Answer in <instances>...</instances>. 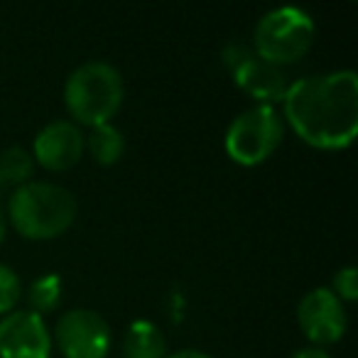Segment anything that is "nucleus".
Wrapping results in <instances>:
<instances>
[{
    "instance_id": "f257e3e1",
    "label": "nucleus",
    "mask_w": 358,
    "mask_h": 358,
    "mask_svg": "<svg viewBox=\"0 0 358 358\" xmlns=\"http://www.w3.org/2000/svg\"><path fill=\"white\" fill-rule=\"evenodd\" d=\"M282 103L292 130L312 148L343 150L358 133V76L351 69L294 81Z\"/></svg>"
},
{
    "instance_id": "f03ea898",
    "label": "nucleus",
    "mask_w": 358,
    "mask_h": 358,
    "mask_svg": "<svg viewBox=\"0 0 358 358\" xmlns=\"http://www.w3.org/2000/svg\"><path fill=\"white\" fill-rule=\"evenodd\" d=\"M8 216L20 236L50 241L62 236L76 219V199L69 189L50 182H27L13 192Z\"/></svg>"
},
{
    "instance_id": "7ed1b4c3",
    "label": "nucleus",
    "mask_w": 358,
    "mask_h": 358,
    "mask_svg": "<svg viewBox=\"0 0 358 358\" xmlns=\"http://www.w3.org/2000/svg\"><path fill=\"white\" fill-rule=\"evenodd\" d=\"M64 103L81 125H106L123 103V79L106 62H86L66 79Z\"/></svg>"
},
{
    "instance_id": "20e7f679",
    "label": "nucleus",
    "mask_w": 358,
    "mask_h": 358,
    "mask_svg": "<svg viewBox=\"0 0 358 358\" xmlns=\"http://www.w3.org/2000/svg\"><path fill=\"white\" fill-rule=\"evenodd\" d=\"M314 35V20L299 8L270 10L255 27V57L275 66L292 64L309 52Z\"/></svg>"
},
{
    "instance_id": "39448f33",
    "label": "nucleus",
    "mask_w": 358,
    "mask_h": 358,
    "mask_svg": "<svg viewBox=\"0 0 358 358\" xmlns=\"http://www.w3.org/2000/svg\"><path fill=\"white\" fill-rule=\"evenodd\" d=\"M282 120L273 106H255L241 113L226 133V152L243 167L265 162L282 143Z\"/></svg>"
},
{
    "instance_id": "423d86ee",
    "label": "nucleus",
    "mask_w": 358,
    "mask_h": 358,
    "mask_svg": "<svg viewBox=\"0 0 358 358\" xmlns=\"http://www.w3.org/2000/svg\"><path fill=\"white\" fill-rule=\"evenodd\" d=\"M55 338L66 358H106L110 348V327L91 309H74L57 322Z\"/></svg>"
},
{
    "instance_id": "0eeeda50",
    "label": "nucleus",
    "mask_w": 358,
    "mask_h": 358,
    "mask_svg": "<svg viewBox=\"0 0 358 358\" xmlns=\"http://www.w3.org/2000/svg\"><path fill=\"white\" fill-rule=\"evenodd\" d=\"M52 336L42 317L30 309L0 319V358H50Z\"/></svg>"
},
{
    "instance_id": "6e6552de",
    "label": "nucleus",
    "mask_w": 358,
    "mask_h": 358,
    "mask_svg": "<svg viewBox=\"0 0 358 358\" xmlns=\"http://www.w3.org/2000/svg\"><path fill=\"white\" fill-rule=\"evenodd\" d=\"M297 322L314 343H336L346 334L343 302L327 287L304 294L297 307Z\"/></svg>"
},
{
    "instance_id": "1a4fd4ad",
    "label": "nucleus",
    "mask_w": 358,
    "mask_h": 358,
    "mask_svg": "<svg viewBox=\"0 0 358 358\" xmlns=\"http://www.w3.org/2000/svg\"><path fill=\"white\" fill-rule=\"evenodd\" d=\"M84 155V135L69 120H55L45 125L35 138V157L50 172H64L74 167Z\"/></svg>"
},
{
    "instance_id": "9d476101",
    "label": "nucleus",
    "mask_w": 358,
    "mask_h": 358,
    "mask_svg": "<svg viewBox=\"0 0 358 358\" xmlns=\"http://www.w3.org/2000/svg\"><path fill=\"white\" fill-rule=\"evenodd\" d=\"M234 79L236 86L245 91L250 99H258L260 106H273L275 101H282L287 94V81H285L282 69L255 55H250L248 59L236 66Z\"/></svg>"
},
{
    "instance_id": "9b49d317",
    "label": "nucleus",
    "mask_w": 358,
    "mask_h": 358,
    "mask_svg": "<svg viewBox=\"0 0 358 358\" xmlns=\"http://www.w3.org/2000/svg\"><path fill=\"white\" fill-rule=\"evenodd\" d=\"M167 343L164 336L152 322L138 319L128 327L123 341V356L125 358H167Z\"/></svg>"
},
{
    "instance_id": "f8f14e48",
    "label": "nucleus",
    "mask_w": 358,
    "mask_h": 358,
    "mask_svg": "<svg viewBox=\"0 0 358 358\" xmlns=\"http://www.w3.org/2000/svg\"><path fill=\"white\" fill-rule=\"evenodd\" d=\"M35 172V159L25 148H8L0 155V194L3 189H20L22 185H27Z\"/></svg>"
},
{
    "instance_id": "ddd939ff",
    "label": "nucleus",
    "mask_w": 358,
    "mask_h": 358,
    "mask_svg": "<svg viewBox=\"0 0 358 358\" xmlns=\"http://www.w3.org/2000/svg\"><path fill=\"white\" fill-rule=\"evenodd\" d=\"M86 145H89L91 157H94L99 164H103V167H108V164L118 162V159L123 157V150H125L123 135H120V130L113 128L110 123L96 125V128H91Z\"/></svg>"
},
{
    "instance_id": "4468645a",
    "label": "nucleus",
    "mask_w": 358,
    "mask_h": 358,
    "mask_svg": "<svg viewBox=\"0 0 358 358\" xmlns=\"http://www.w3.org/2000/svg\"><path fill=\"white\" fill-rule=\"evenodd\" d=\"M59 299H62V278L55 273L42 275L27 289V304H30V312L37 314V317H42L47 312H55L59 307Z\"/></svg>"
},
{
    "instance_id": "2eb2a0df",
    "label": "nucleus",
    "mask_w": 358,
    "mask_h": 358,
    "mask_svg": "<svg viewBox=\"0 0 358 358\" xmlns=\"http://www.w3.org/2000/svg\"><path fill=\"white\" fill-rule=\"evenodd\" d=\"M22 297V285L15 270L0 265V314H10Z\"/></svg>"
},
{
    "instance_id": "dca6fc26",
    "label": "nucleus",
    "mask_w": 358,
    "mask_h": 358,
    "mask_svg": "<svg viewBox=\"0 0 358 358\" xmlns=\"http://www.w3.org/2000/svg\"><path fill=\"white\" fill-rule=\"evenodd\" d=\"M334 294H336L338 299H346V302H353L358 294V270L356 268H343L336 273V278H334Z\"/></svg>"
},
{
    "instance_id": "f3484780",
    "label": "nucleus",
    "mask_w": 358,
    "mask_h": 358,
    "mask_svg": "<svg viewBox=\"0 0 358 358\" xmlns=\"http://www.w3.org/2000/svg\"><path fill=\"white\" fill-rule=\"evenodd\" d=\"M289 358H331L327 351H322V348H302V351L292 353Z\"/></svg>"
},
{
    "instance_id": "a211bd4d",
    "label": "nucleus",
    "mask_w": 358,
    "mask_h": 358,
    "mask_svg": "<svg viewBox=\"0 0 358 358\" xmlns=\"http://www.w3.org/2000/svg\"><path fill=\"white\" fill-rule=\"evenodd\" d=\"M167 358H211V356H209V353L196 351V348H185V351H177V353H172V356H167Z\"/></svg>"
},
{
    "instance_id": "6ab92c4d",
    "label": "nucleus",
    "mask_w": 358,
    "mask_h": 358,
    "mask_svg": "<svg viewBox=\"0 0 358 358\" xmlns=\"http://www.w3.org/2000/svg\"><path fill=\"white\" fill-rule=\"evenodd\" d=\"M6 238V216H3V209H0V243Z\"/></svg>"
}]
</instances>
